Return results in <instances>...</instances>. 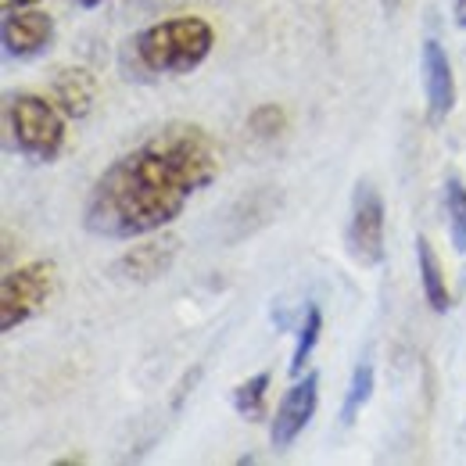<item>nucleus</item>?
I'll list each match as a JSON object with an SVG mask.
<instances>
[{"label":"nucleus","mask_w":466,"mask_h":466,"mask_svg":"<svg viewBox=\"0 0 466 466\" xmlns=\"http://www.w3.org/2000/svg\"><path fill=\"white\" fill-rule=\"evenodd\" d=\"M219 169L223 151L205 126L166 122L97 173L83 201V230L101 240H140L169 230L219 179Z\"/></svg>","instance_id":"obj_1"},{"label":"nucleus","mask_w":466,"mask_h":466,"mask_svg":"<svg viewBox=\"0 0 466 466\" xmlns=\"http://www.w3.org/2000/svg\"><path fill=\"white\" fill-rule=\"evenodd\" d=\"M216 47V29L201 15H173L144 25L122 44L126 79H173L198 72Z\"/></svg>","instance_id":"obj_2"},{"label":"nucleus","mask_w":466,"mask_h":466,"mask_svg":"<svg viewBox=\"0 0 466 466\" xmlns=\"http://www.w3.org/2000/svg\"><path fill=\"white\" fill-rule=\"evenodd\" d=\"M4 122H7V140L11 147L36 166H55L65 147H68V122L72 118L55 105L51 94H11L7 108H4Z\"/></svg>","instance_id":"obj_3"},{"label":"nucleus","mask_w":466,"mask_h":466,"mask_svg":"<svg viewBox=\"0 0 466 466\" xmlns=\"http://www.w3.org/2000/svg\"><path fill=\"white\" fill-rule=\"evenodd\" d=\"M58 291V262L33 258L4 273L0 280V330L11 334L33 316H40Z\"/></svg>","instance_id":"obj_4"},{"label":"nucleus","mask_w":466,"mask_h":466,"mask_svg":"<svg viewBox=\"0 0 466 466\" xmlns=\"http://www.w3.org/2000/svg\"><path fill=\"white\" fill-rule=\"evenodd\" d=\"M345 248H349L351 262L362 269H373L384 262L388 251V212H384V198L380 190L362 179L351 194L349 227H345Z\"/></svg>","instance_id":"obj_5"},{"label":"nucleus","mask_w":466,"mask_h":466,"mask_svg":"<svg viewBox=\"0 0 466 466\" xmlns=\"http://www.w3.org/2000/svg\"><path fill=\"white\" fill-rule=\"evenodd\" d=\"M319 409V373H305V377H294V384L284 391L277 416L269 423V441L277 452H288L294 441L305 434V427L312 423Z\"/></svg>","instance_id":"obj_6"},{"label":"nucleus","mask_w":466,"mask_h":466,"mask_svg":"<svg viewBox=\"0 0 466 466\" xmlns=\"http://www.w3.org/2000/svg\"><path fill=\"white\" fill-rule=\"evenodd\" d=\"M0 40H4V55L7 58H36L51 47L55 40V18L47 11H36V7H15V11H4V22H0Z\"/></svg>","instance_id":"obj_7"},{"label":"nucleus","mask_w":466,"mask_h":466,"mask_svg":"<svg viewBox=\"0 0 466 466\" xmlns=\"http://www.w3.org/2000/svg\"><path fill=\"white\" fill-rule=\"evenodd\" d=\"M176 255H179V237L176 233H151V237L133 240L129 251H122V258L116 262V273L133 280V284H151V280H158L173 269Z\"/></svg>","instance_id":"obj_8"},{"label":"nucleus","mask_w":466,"mask_h":466,"mask_svg":"<svg viewBox=\"0 0 466 466\" xmlns=\"http://www.w3.org/2000/svg\"><path fill=\"white\" fill-rule=\"evenodd\" d=\"M420 76H423V97H427V116L431 122H445L456 108V72L449 51L427 36L423 51H420Z\"/></svg>","instance_id":"obj_9"},{"label":"nucleus","mask_w":466,"mask_h":466,"mask_svg":"<svg viewBox=\"0 0 466 466\" xmlns=\"http://www.w3.org/2000/svg\"><path fill=\"white\" fill-rule=\"evenodd\" d=\"M51 97H55V105L72 122H83V118L94 112V105H97V79L83 65L61 68L58 76L51 79Z\"/></svg>","instance_id":"obj_10"},{"label":"nucleus","mask_w":466,"mask_h":466,"mask_svg":"<svg viewBox=\"0 0 466 466\" xmlns=\"http://www.w3.org/2000/svg\"><path fill=\"white\" fill-rule=\"evenodd\" d=\"M416 266H420V291H423V298H427L431 312L445 316V312L452 309V291H449L441 258H438V251L431 248L427 237H416Z\"/></svg>","instance_id":"obj_11"},{"label":"nucleus","mask_w":466,"mask_h":466,"mask_svg":"<svg viewBox=\"0 0 466 466\" xmlns=\"http://www.w3.org/2000/svg\"><path fill=\"white\" fill-rule=\"evenodd\" d=\"M269 384H273V373H269V370H262V373H255V377L240 380V384L233 388V395H230L233 412H237L240 420H248V423H258V420H266Z\"/></svg>","instance_id":"obj_12"},{"label":"nucleus","mask_w":466,"mask_h":466,"mask_svg":"<svg viewBox=\"0 0 466 466\" xmlns=\"http://www.w3.org/2000/svg\"><path fill=\"white\" fill-rule=\"evenodd\" d=\"M319 334H323V309L316 301L305 305L301 312V323H298V334H294V351H291V377L305 373V362L312 359V351L319 345Z\"/></svg>","instance_id":"obj_13"},{"label":"nucleus","mask_w":466,"mask_h":466,"mask_svg":"<svg viewBox=\"0 0 466 466\" xmlns=\"http://www.w3.org/2000/svg\"><path fill=\"white\" fill-rule=\"evenodd\" d=\"M373 388H377V370L370 359H359L355 370H351V380H349V391H345V406H341V420L351 423L362 409L370 406L373 399Z\"/></svg>","instance_id":"obj_14"},{"label":"nucleus","mask_w":466,"mask_h":466,"mask_svg":"<svg viewBox=\"0 0 466 466\" xmlns=\"http://www.w3.org/2000/svg\"><path fill=\"white\" fill-rule=\"evenodd\" d=\"M445 216H449L452 248L466 255V183L460 176H449V183H445Z\"/></svg>","instance_id":"obj_15"},{"label":"nucleus","mask_w":466,"mask_h":466,"mask_svg":"<svg viewBox=\"0 0 466 466\" xmlns=\"http://www.w3.org/2000/svg\"><path fill=\"white\" fill-rule=\"evenodd\" d=\"M248 126H251V133H255V137L273 140V137H280V133H284L288 116H284V108H280V105H258V108L248 116Z\"/></svg>","instance_id":"obj_16"},{"label":"nucleus","mask_w":466,"mask_h":466,"mask_svg":"<svg viewBox=\"0 0 466 466\" xmlns=\"http://www.w3.org/2000/svg\"><path fill=\"white\" fill-rule=\"evenodd\" d=\"M452 18L460 29H466V0H452Z\"/></svg>","instance_id":"obj_17"},{"label":"nucleus","mask_w":466,"mask_h":466,"mask_svg":"<svg viewBox=\"0 0 466 466\" xmlns=\"http://www.w3.org/2000/svg\"><path fill=\"white\" fill-rule=\"evenodd\" d=\"M40 0H4V11H15V7H36Z\"/></svg>","instance_id":"obj_18"},{"label":"nucleus","mask_w":466,"mask_h":466,"mask_svg":"<svg viewBox=\"0 0 466 466\" xmlns=\"http://www.w3.org/2000/svg\"><path fill=\"white\" fill-rule=\"evenodd\" d=\"M76 4H79V7H101L105 0H76Z\"/></svg>","instance_id":"obj_19"}]
</instances>
